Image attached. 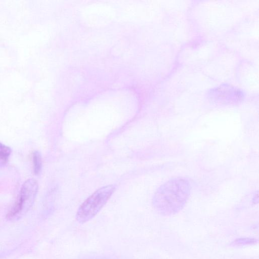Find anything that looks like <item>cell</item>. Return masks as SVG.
Instances as JSON below:
<instances>
[{
    "label": "cell",
    "instance_id": "obj_1",
    "mask_svg": "<svg viewBox=\"0 0 259 259\" xmlns=\"http://www.w3.org/2000/svg\"><path fill=\"white\" fill-rule=\"evenodd\" d=\"M191 190V184L186 178H171L157 189L152 199L153 206L162 215L175 214L185 206Z\"/></svg>",
    "mask_w": 259,
    "mask_h": 259
},
{
    "label": "cell",
    "instance_id": "obj_2",
    "mask_svg": "<svg viewBox=\"0 0 259 259\" xmlns=\"http://www.w3.org/2000/svg\"><path fill=\"white\" fill-rule=\"evenodd\" d=\"M115 190V186L110 185L96 191L78 208L76 220L83 224L92 219L105 205Z\"/></svg>",
    "mask_w": 259,
    "mask_h": 259
},
{
    "label": "cell",
    "instance_id": "obj_3",
    "mask_svg": "<svg viewBox=\"0 0 259 259\" xmlns=\"http://www.w3.org/2000/svg\"><path fill=\"white\" fill-rule=\"evenodd\" d=\"M38 190L37 182L33 179L26 180L22 185L18 198L7 214L9 219L19 218L32 205Z\"/></svg>",
    "mask_w": 259,
    "mask_h": 259
},
{
    "label": "cell",
    "instance_id": "obj_4",
    "mask_svg": "<svg viewBox=\"0 0 259 259\" xmlns=\"http://www.w3.org/2000/svg\"><path fill=\"white\" fill-rule=\"evenodd\" d=\"M32 161L34 172L35 175H38L40 173L42 167L41 156L38 151H34L33 152Z\"/></svg>",
    "mask_w": 259,
    "mask_h": 259
},
{
    "label": "cell",
    "instance_id": "obj_5",
    "mask_svg": "<svg viewBox=\"0 0 259 259\" xmlns=\"http://www.w3.org/2000/svg\"><path fill=\"white\" fill-rule=\"evenodd\" d=\"M11 149L0 142V165L7 162L11 154Z\"/></svg>",
    "mask_w": 259,
    "mask_h": 259
},
{
    "label": "cell",
    "instance_id": "obj_6",
    "mask_svg": "<svg viewBox=\"0 0 259 259\" xmlns=\"http://www.w3.org/2000/svg\"><path fill=\"white\" fill-rule=\"evenodd\" d=\"M254 242L253 240L250 239H240L239 240H237L236 241V244H243V243H251Z\"/></svg>",
    "mask_w": 259,
    "mask_h": 259
}]
</instances>
